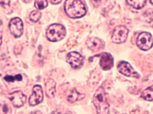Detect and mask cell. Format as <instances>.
Masks as SVG:
<instances>
[{
	"instance_id": "obj_29",
	"label": "cell",
	"mask_w": 153,
	"mask_h": 114,
	"mask_svg": "<svg viewBox=\"0 0 153 114\" xmlns=\"http://www.w3.org/2000/svg\"><path fill=\"white\" fill-rule=\"evenodd\" d=\"M65 114H72L71 112H66Z\"/></svg>"
},
{
	"instance_id": "obj_24",
	"label": "cell",
	"mask_w": 153,
	"mask_h": 114,
	"mask_svg": "<svg viewBox=\"0 0 153 114\" xmlns=\"http://www.w3.org/2000/svg\"><path fill=\"white\" fill-rule=\"evenodd\" d=\"M15 78H16V80L20 81L22 80V76L20 74H17L15 75Z\"/></svg>"
},
{
	"instance_id": "obj_10",
	"label": "cell",
	"mask_w": 153,
	"mask_h": 114,
	"mask_svg": "<svg viewBox=\"0 0 153 114\" xmlns=\"http://www.w3.org/2000/svg\"><path fill=\"white\" fill-rule=\"evenodd\" d=\"M9 98L14 106L16 107L22 106L26 100V96L20 91H17L11 93Z\"/></svg>"
},
{
	"instance_id": "obj_5",
	"label": "cell",
	"mask_w": 153,
	"mask_h": 114,
	"mask_svg": "<svg viewBox=\"0 0 153 114\" xmlns=\"http://www.w3.org/2000/svg\"><path fill=\"white\" fill-rule=\"evenodd\" d=\"M128 30L123 26H119L116 27L112 34V41L115 43H124L128 36Z\"/></svg>"
},
{
	"instance_id": "obj_2",
	"label": "cell",
	"mask_w": 153,
	"mask_h": 114,
	"mask_svg": "<svg viewBox=\"0 0 153 114\" xmlns=\"http://www.w3.org/2000/svg\"><path fill=\"white\" fill-rule=\"evenodd\" d=\"M93 103L97 114H108L109 105L106 100L105 90L100 87L93 96Z\"/></svg>"
},
{
	"instance_id": "obj_8",
	"label": "cell",
	"mask_w": 153,
	"mask_h": 114,
	"mask_svg": "<svg viewBox=\"0 0 153 114\" xmlns=\"http://www.w3.org/2000/svg\"><path fill=\"white\" fill-rule=\"evenodd\" d=\"M66 61L71 65L72 68L77 69L82 66L84 63V58L77 52H71L68 53Z\"/></svg>"
},
{
	"instance_id": "obj_25",
	"label": "cell",
	"mask_w": 153,
	"mask_h": 114,
	"mask_svg": "<svg viewBox=\"0 0 153 114\" xmlns=\"http://www.w3.org/2000/svg\"><path fill=\"white\" fill-rule=\"evenodd\" d=\"M61 1H62V0H51V3L53 4H59Z\"/></svg>"
},
{
	"instance_id": "obj_30",
	"label": "cell",
	"mask_w": 153,
	"mask_h": 114,
	"mask_svg": "<svg viewBox=\"0 0 153 114\" xmlns=\"http://www.w3.org/2000/svg\"><path fill=\"white\" fill-rule=\"evenodd\" d=\"M150 2L153 5V0H150Z\"/></svg>"
},
{
	"instance_id": "obj_17",
	"label": "cell",
	"mask_w": 153,
	"mask_h": 114,
	"mask_svg": "<svg viewBox=\"0 0 153 114\" xmlns=\"http://www.w3.org/2000/svg\"><path fill=\"white\" fill-rule=\"evenodd\" d=\"M41 17V13L38 10L32 11L29 15L30 20L33 22H37L40 19Z\"/></svg>"
},
{
	"instance_id": "obj_26",
	"label": "cell",
	"mask_w": 153,
	"mask_h": 114,
	"mask_svg": "<svg viewBox=\"0 0 153 114\" xmlns=\"http://www.w3.org/2000/svg\"><path fill=\"white\" fill-rule=\"evenodd\" d=\"M2 43V32H0V47Z\"/></svg>"
},
{
	"instance_id": "obj_3",
	"label": "cell",
	"mask_w": 153,
	"mask_h": 114,
	"mask_svg": "<svg viewBox=\"0 0 153 114\" xmlns=\"http://www.w3.org/2000/svg\"><path fill=\"white\" fill-rule=\"evenodd\" d=\"M46 36L47 39L51 42L60 41L66 36L65 28L62 24H53L48 27Z\"/></svg>"
},
{
	"instance_id": "obj_1",
	"label": "cell",
	"mask_w": 153,
	"mask_h": 114,
	"mask_svg": "<svg viewBox=\"0 0 153 114\" xmlns=\"http://www.w3.org/2000/svg\"><path fill=\"white\" fill-rule=\"evenodd\" d=\"M64 8L66 14L72 18H81L86 13L85 5L80 0H66Z\"/></svg>"
},
{
	"instance_id": "obj_18",
	"label": "cell",
	"mask_w": 153,
	"mask_h": 114,
	"mask_svg": "<svg viewBox=\"0 0 153 114\" xmlns=\"http://www.w3.org/2000/svg\"><path fill=\"white\" fill-rule=\"evenodd\" d=\"M48 5L47 0H35V6L38 10H42L45 8Z\"/></svg>"
},
{
	"instance_id": "obj_16",
	"label": "cell",
	"mask_w": 153,
	"mask_h": 114,
	"mask_svg": "<svg viewBox=\"0 0 153 114\" xmlns=\"http://www.w3.org/2000/svg\"><path fill=\"white\" fill-rule=\"evenodd\" d=\"M126 2L136 9H140L145 6L146 0H126Z\"/></svg>"
},
{
	"instance_id": "obj_9",
	"label": "cell",
	"mask_w": 153,
	"mask_h": 114,
	"mask_svg": "<svg viewBox=\"0 0 153 114\" xmlns=\"http://www.w3.org/2000/svg\"><path fill=\"white\" fill-rule=\"evenodd\" d=\"M43 99V91L41 86L35 85L33 88L32 94L30 96L29 103L30 106H35L40 103Z\"/></svg>"
},
{
	"instance_id": "obj_22",
	"label": "cell",
	"mask_w": 153,
	"mask_h": 114,
	"mask_svg": "<svg viewBox=\"0 0 153 114\" xmlns=\"http://www.w3.org/2000/svg\"><path fill=\"white\" fill-rule=\"evenodd\" d=\"M91 2L92 3V4L94 6V7H97L100 5V4L101 3V2L102 1V0H90Z\"/></svg>"
},
{
	"instance_id": "obj_13",
	"label": "cell",
	"mask_w": 153,
	"mask_h": 114,
	"mask_svg": "<svg viewBox=\"0 0 153 114\" xmlns=\"http://www.w3.org/2000/svg\"><path fill=\"white\" fill-rule=\"evenodd\" d=\"M85 95L78 93L75 88H72L67 95V100L71 103H73L78 100H81L84 98Z\"/></svg>"
},
{
	"instance_id": "obj_23",
	"label": "cell",
	"mask_w": 153,
	"mask_h": 114,
	"mask_svg": "<svg viewBox=\"0 0 153 114\" xmlns=\"http://www.w3.org/2000/svg\"><path fill=\"white\" fill-rule=\"evenodd\" d=\"M11 0H0V4L2 5H8Z\"/></svg>"
},
{
	"instance_id": "obj_4",
	"label": "cell",
	"mask_w": 153,
	"mask_h": 114,
	"mask_svg": "<svg viewBox=\"0 0 153 114\" xmlns=\"http://www.w3.org/2000/svg\"><path fill=\"white\" fill-rule=\"evenodd\" d=\"M136 45L139 49L143 50H148L150 49L153 45L152 35L146 31L140 33L137 37Z\"/></svg>"
},
{
	"instance_id": "obj_27",
	"label": "cell",
	"mask_w": 153,
	"mask_h": 114,
	"mask_svg": "<svg viewBox=\"0 0 153 114\" xmlns=\"http://www.w3.org/2000/svg\"><path fill=\"white\" fill-rule=\"evenodd\" d=\"M51 114H61V113L58 111H54L53 112H52Z\"/></svg>"
},
{
	"instance_id": "obj_14",
	"label": "cell",
	"mask_w": 153,
	"mask_h": 114,
	"mask_svg": "<svg viewBox=\"0 0 153 114\" xmlns=\"http://www.w3.org/2000/svg\"><path fill=\"white\" fill-rule=\"evenodd\" d=\"M46 94L48 97H53L56 93V83L52 79H49L45 83Z\"/></svg>"
},
{
	"instance_id": "obj_15",
	"label": "cell",
	"mask_w": 153,
	"mask_h": 114,
	"mask_svg": "<svg viewBox=\"0 0 153 114\" xmlns=\"http://www.w3.org/2000/svg\"><path fill=\"white\" fill-rule=\"evenodd\" d=\"M141 97L147 101L153 100V85L144 90L141 94Z\"/></svg>"
},
{
	"instance_id": "obj_6",
	"label": "cell",
	"mask_w": 153,
	"mask_h": 114,
	"mask_svg": "<svg viewBox=\"0 0 153 114\" xmlns=\"http://www.w3.org/2000/svg\"><path fill=\"white\" fill-rule=\"evenodd\" d=\"M9 28L11 33L16 38L20 37L23 31V24L20 18H12L9 23Z\"/></svg>"
},
{
	"instance_id": "obj_7",
	"label": "cell",
	"mask_w": 153,
	"mask_h": 114,
	"mask_svg": "<svg viewBox=\"0 0 153 114\" xmlns=\"http://www.w3.org/2000/svg\"><path fill=\"white\" fill-rule=\"evenodd\" d=\"M118 71L122 74L127 76L134 77L136 78H139V74L136 72L131 65L126 61H120L117 65Z\"/></svg>"
},
{
	"instance_id": "obj_28",
	"label": "cell",
	"mask_w": 153,
	"mask_h": 114,
	"mask_svg": "<svg viewBox=\"0 0 153 114\" xmlns=\"http://www.w3.org/2000/svg\"><path fill=\"white\" fill-rule=\"evenodd\" d=\"M25 2H26V3H29V2H31L32 1V0H23Z\"/></svg>"
},
{
	"instance_id": "obj_12",
	"label": "cell",
	"mask_w": 153,
	"mask_h": 114,
	"mask_svg": "<svg viewBox=\"0 0 153 114\" xmlns=\"http://www.w3.org/2000/svg\"><path fill=\"white\" fill-rule=\"evenodd\" d=\"M86 45L91 51L97 52L104 48V42L97 37H90L86 41Z\"/></svg>"
},
{
	"instance_id": "obj_19",
	"label": "cell",
	"mask_w": 153,
	"mask_h": 114,
	"mask_svg": "<svg viewBox=\"0 0 153 114\" xmlns=\"http://www.w3.org/2000/svg\"><path fill=\"white\" fill-rule=\"evenodd\" d=\"M142 14L144 18H146V21L147 22L149 23L153 20V10H149L145 11Z\"/></svg>"
},
{
	"instance_id": "obj_21",
	"label": "cell",
	"mask_w": 153,
	"mask_h": 114,
	"mask_svg": "<svg viewBox=\"0 0 153 114\" xmlns=\"http://www.w3.org/2000/svg\"><path fill=\"white\" fill-rule=\"evenodd\" d=\"M4 80H6L8 82H14L16 80L15 76H12V75H6L4 77Z\"/></svg>"
},
{
	"instance_id": "obj_11",
	"label": "cell",
	"mask_w": 153,
	"mask_h": 114,
	"mask_svg": "<svg viewBox=\"0 0 153 114\" xmlns=\"http://www.w3.org/2000/svg\"><path fill=\"white\" fill-rule=\"evenodd\" d=\"M99 64L103 70H109L114 65V59L112 55L107 52H103L100 55Z\"/></svg>"
},
{
	"instance_id": "obj_20",
	"label": "cell",
	"mask_w": 153,
	"mask_h": 114,
	"mask_svg": "<svg viewBox=\"0 0 153 114\" xmlns=\"http://www.w3.org/2000/svg\"><path fill=\"white\" fill-rule=\"evenodd\" d=\"M10 109L7 104H0V114H8Z\"/></svg>"
}]
</instances>
